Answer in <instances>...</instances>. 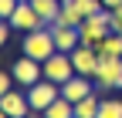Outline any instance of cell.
<instances>
[{"label": "cell", "instance_id": "cell-21", "mask_svg": "<svg viewBox=\"0 0 122 118\" xmlns=\"http://www.w3.org/2000/svg\"><path fill=\"white\" fill-rule=\"evenodd\" d=\"M10 31H14V27H10V20H4V17H0V47H4V44H7Z\"/></svg>", "mask_w": 122, "mask_h": 118}, {"label": "cell", "instance_id": "cell-8", "mask_svg": "<svg viewBox=\"0 0 122 118\" xmlns=\"http://www.w3.org/2000/svg\"><path fill=\"white\" fill-rule=\"evenodd\" d=\"M7 20H10L14 31H20V34H30V31H41V27H48V24L37 17V10L30 7V4H17V10H14Z\"/></svg>", "mask_w": 122, "mask_h": 118}, {"label": "cell", "instance_id": "cell-17", "mask_svg": "<svg viewBox=\"0 0 122 118\" xmlns=\"http://www.w3.org/2000/svg\"><path fill=\"white\" fill-rule=\"evenodd\" d=\"M98 118H122V98H102Z\"/></svg>", "mask_w": 122, "mask_h": 118}, {"label": "cell", "instance_id": "cell-24", "mask_svg": "<svg viewBox=\"0 0 122 118\" xmlns=\"http://www.w3.org/2000/svg\"><path fill=\"white\" fill-rule=\"evenodd\" d=\"M20 4H30V0H20Z\"/></svg>", "mask_w": 122, "mask_h": 118}, {"label": "cell", "instance_id": "cell-22", "mask_svg": "<svg viewBox=\"0 0 122 118\" xmlns=\"http://www.w3.org/2000/svg\"><path fill=\"white\" fill-rule=\"evenodd\" d=\"M102 7L105 10H115V7H122V0H102Z\"/></svg>", "mask_w": 122, "mask_h": 118}, {"label": "cell", "instance_id": "cell-15", "mask_svg": "<svg viewBox=\"0 0 122 118\" xmlns=\"http://www.w3.org/2000/svg\"><path fill=\"white\" fill-rule=\"evenodd\" d=\"M95 51H98V57H122V34H115V31H112V34L105 37Z\"/></svg>", "mask_w": 122, "mask_h": 118}, {"label": "cell", "instance_id": "cell-16", "mask_svg": "<svg viewBox=\"0 0 122 118\" xmlns=\"http://www.w3.org/2000/svg\"><path fill=\"white\" fill-rule=\"evenodd\" d=\"M44 118H75V101H68V98L51 101L48 111H44Z\"/></svg>", "mask_w": 122, "mask_h": 118}, {"label": "cell", "instance_id": "cell-5", "mask_svg": "<svg viewBox=\"0 0 122 118\" xmlns=\"http://www.w3.org/2000/svg\"><path fill=\"white\" fill-rule=\"evenodd\" d=\"M95 88H102V91H119L122 88V57H102Z\"/></svg>", "mask_w": 122, "mask_h": 118}, {"label": "cell", "instance_id": "cell-25", "mask_svg": "<svg viewBox=\"0 0 122 118\" xmlns=\"http://www.w3.org/2000/svg\"><path fill=\"white\" fill-rule=\"evenodd\" d=\"M41 118H44V115H41Z\"/></svg>", "mask_w": 122, "mask_h": 118}, {"label": "cell", "instance_id": "cell-10", "mask_svg": "<svg viewBox=\"0 0 122 118\" xmlns=\"http://www.w3.org/2000/svg\"><path fill=\"white\" fill-rule=\"evenodd\" d=\"M88 95H95V78L75 74V78H68L65 84H61V98H68V101H81Z\"/></svg>", "mask_w": 122, "mask_h": 118}, {"label": "cell", "instance_id": "cell-13", "mask_svg": "<svg viewBox=\"0 0 122 118\" xmlns=\"http://www.w3.org/2000/svg\"><path fill=\"white\" fill-rule=\"evenodd\" d=\"M30 7L37 10V17L44 24H54L61 17V0H30Z\"/></svg>", "mask_w": 122, "mask_h": 118}, {"label": "cell", "instance_id": "cell-23", "mask_svg": "<svg viewBox=\"0 0 122 118\" xmlns=\"http://www.w3.org/2000/svg\"><path fill=\"white\" fill-rule=\"evenodd\" d=\"M0 118H7V111H4V108H0Z\"/></svg>", "mask_w": 122, "mask_h": 118}, {"label": "cell", "instance_id": "cell-3", "mask_svg": "<svg viewBox=\"0 0 122 118\" xmlns=\"http://www.w3.org/2000/svg\"><path fill=\"white\" fill-rule=\"evenodd\" d=\"M24 91H27V101H30V111H34V115H44L51 101L61 98V84H54V81H48V78H41V81H34L30 88H24Z\"/></svg>", "mask_w": 122, "mask_h": 118}, {"label": "cell", "instance_id": "cell-7", "mask_svg": "<svg viewBox=\"0 0 122 118\" xmlns=\"http://www.w3.org/2000/svg\"><path fill=\"white\" fill-rule=\"evenodd\" d=\"M71 64H75V71H78V74L95 78V74H98L102 57H98V51H95V47H88V44H78V47L71 51Z\"/></svg>", "mask_w": 122, "mask_h": 118}, {"label": "cell", "instance_id": "cell-6", "mask_svg": "<svg viewBox=\"0 0 122 118\" xmlns=\"http://www.w3.org/2000/svg\"><path fill=\"white\" fill-rule=\"evenodd\" d=\"M10 74H14V81H17L20 88H30L34 81H41V78H44V64H41V61H34V57H27V54H20L17 61H14Z\"/></svg>", "mask_w": 122, "mask_h": 118}, {"label": "cell", "instance_id": "cell-18", "mask_svg": "<svg viewBox=\"0 0 122 118\" xmlns=\"http://www.w3.org/2000/svg\"><path fill=\"white\" fill-rule=\"evenodd\" d=\"M14 84H17V81H14V74H10V71H0V98H4Z\"/></svg>", "mask_w": 122, "mask_h": 118}, {"label": "cell", "instance_id": "cell-20", "mask_svg": "<svg viewBox=\"0 0 122 118\" xmlns=\"http://www.w3.org/2000/svg\"><path fill=\"white\" fill-rule=\"evenodd\" d=\"M109 24H112V31H115V34H122V7L112 10V20H109Z\"/></svg>", "mask_w": 122, "mask_h": 118}, {"label": "cell", "instance_id": "cell-11", "mask_svg": "<svg viewBox=\"0 0 122 118\" xmlns=\"http://www.w3.org/2000/svg\"><path fill=\"white\" fill-rule=\"evenodd\" d=\"M48 27H51V34H54V44H58V51L71 54V51L81 44V34H78V27H65V24H48Z\"/></svg>", "mask_w": 122, "mask_h": 118}, {"label": "cell", "instance_id": "cell-14", "mask_svg": "<svg viewBox=\"0 0 122 118\" xmlns=\"http://www.w3.org/2000/svg\"><path fill=\"white\" fill-rule=\"evenodd\" d=\"M98 105H102L98 95H88L81 101H75V118H98Z\"/></svg>", "mask_w": 122, "mask_h": 118}, {"label": "cell", "instance_id": "cell-4", "mask_svg": "<svg viewBox=\"0 0 122 118\" xmlns=\"http://www.w3.org/2000/svg\"><path fill=\"white\" fill-rule=\"evenodd\" d=\"M75 74H78V71H75V64H71V54H65V51H54L48 61H44V78L54 81V84H65Z\"/></svg>", "mask_w": 122, "mask_h": 118}, {"label": "cell", "instance_id": "cell-12", "mask_svg": "<svg viewBox=\"0 0 122 118\" xmlns=\"http://www.w3.org/2000/svg\"><path fill=\"white\" fill-rule=\"evenodd\" d=\"M81 20H85V14H81V7H78V0H61V17H58L54 24H65V27H81Z\"/></svg>", "mask_w": 122, "mask_h": 118}, {"label": "cell", "instance_id": "cell-9", "mask_svg": "<svg viewBox=\"0 0 122 118\" xmlns=\"http://www.w3.org/2000/svg\"><path fill=\"white\" fill-rule=\"evenodd\" d=\"M0 108L7 111V118H30L34 111H30V101H27V91H10L0 98Z\"/></svg>", "mask_w": 122, "mask_h": 118}, {"label": "cell", "instance_id": "cell-2", "mask_svg": "<svg viewBox=\"0 0 122 118\" xmlns=\"http://www.w3.org/2000/svg\"><path fill=\"white\" fill-rule=\"evenodd\" d=\"M112 10H98V14H92V17L81 20L78 27V34H81V44H88V47H98V44L112 34Z\"/></svg>", "mask_w": 122, "mask_h": 118}, {"label": "cell", "instance_id": "cell-1", "mask_svg": "<svg viewBox=\"0 0 122 118\" xmlns=\"http://www.w3.org/2000/svg\"><path fill=\"white\" fill-rule=\"evenodd\" d=\"M20 51L27 54V57H34V61H48V57L58 51V44H54V34H51V27H41V31H30V34H24V41H20Z\"/></svg>", "mask_w": 122, "mask_h": 118}, {"label": "cell", "instance_id": "cell-19", "mask_svg": "<svg viewBox=\"0 0 122 118\" xmlns=\"http://www.w3.org/2000/svg\"><path fill=\"white\" fill-rule=\"evenodd\" d=\"M17 4H20V0H0V17H4V20H7V17H10V14H14V10H17Z\"/></svg>", "mask_w": 122, "mask_h": 118}]
</instances>
